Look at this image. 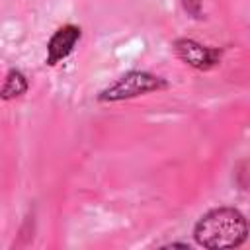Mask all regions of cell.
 Here are the masks:
<instances>
[{
    "label": "cell",
    "mask_w": 250,
    "mask_h": 250,
    "mask_svg": "<svg viewBox=\"0 0 250 250\" xmlns=\"http://www.w3.org/2000/svg\"><path fill=\"white\" fill-rule=\"evenodd\" d=\"M193 238L203 248H236L248 238V221L234 207H217L195 223Z\"/></svg>",
    "instance_id": "6da1fadb"
},
{
    "label": "cell",
    "mask_w": 250,
    "mask_h": 250,
    "mask_svg": "<svg viewBox=\"0 0 250 250\" xmlns=\"http://www.w3.org/2000/svg\"><path fill=\"white\" fill-rule=\"evenodd\" d=\"M166 80L160 76H154L150 72L145 70H133L123 74L121 78H117L113 84H109L105 90H102V94L98 96V100L102 102H119V100H129V98H137L148 92H156L166 88Z\"/></svg>",
    "instance_id": "7a4b0ae2"
},
{
    "label": "cell",
    "mask_w": 250,
    "mask_h": 250,
    "mask_svg": "<svg viewBox=\"0 0 250 250\" xmlns=\"http://www.w3.org/2000/svg\"><path fill=\"white\" fill-rule=\"evenodd\" d=\"M174 49H176V55L184 62H188L189 66L199 68V70H207V68L215 66L221 59L219 49L205 47V45H201L193 39H178L174 43Z\"/></svg>",
    "instance_id": "3957f363"
},
{
    "label": "cell",
    "mask_w": 250,
    "mask_h": 250,
    "mask_svg": "<svg viewBox=\"0 0 250 250\" xmlns=\"http://www.w3.org/2000/svg\"><path fill=\"white\" fill-rule=\"evenodd\" d=\"M78 39H80V27H76V25L68 23V25H62L61 29H57L47 45V64L55 66L59 61L66 59L72 53Z\"/></svg>",
    "instance_id": "277c9868"
},
{
    "label": "cell",
    "mask_w": 250,
    "mask_h": 250,
    "mask_svg": "<svg viewBox=\"0 0 250 250\" xmlns=\"http://www.w3.org/2000/svg\"><path fill=\"white\" fill-rule=\"evenodd\" d=\"M25 90H27L25 76L20 70L12 68L6 74V80H4V86H2V98L4 100H12V98H18V96L25 94Z\"/></svg>",
    "instance_id": "5b68a950"
},
{
    "label": "cell",
    "mask_w": 250,
    "mask_h": 250,
    "mask_svg": "<svg viewBox=\"0 0 250 250\" xmlns=\"http://www.w3.org/2000/svg\"><path fill=\"white\" fill-rule=\"evenodd\" d=\"M184 8L193 18H201V0H184Z\"/></svg>",
    "instance_id": "8992f818"
}]
</instances>
